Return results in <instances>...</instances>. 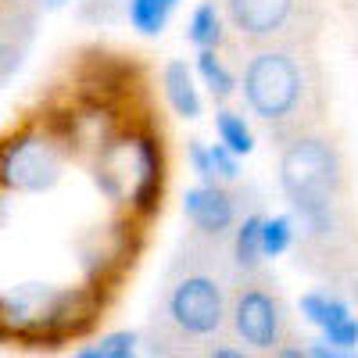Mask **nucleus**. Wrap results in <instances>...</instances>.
Segmentation results:
<instances>
[{"instance_id": "1", "label": "nucleus", "mask_w": 358, "mask_h": 358, "mask_svg": "<svg viewBox=\"0 0 358 358\" xmlns=\"http://www.w3.org/2000/svg\"><path fill=\"white\" fill-rule=\"evenodd\" d=\"M233 258L229 244L187 233L179 241L172 262L151 308V322L143 334L147 358H179L183 351L229 337V290H233Z\"/></svg>"}, {"instance_id": "2", "label": "nucleus", "mask_w": 358, "mask_h": 358, "mask_svg": "<svg viewBox=\"0 0 358 358\" xmlns=\"http://www.w3.org/2000/svg\"><path fill=\"white\" fill-rule=\"evenodd\" d=\"M241 94L276 147L322 129L330 111V86L315 50H244Z\"/></svg>"}, {"instance_id": "3", "label": "nucleus", "mask_w": 358, "mask_h": 358, "mask_svg": "<svg viewBox=\"0 0 358 358\" xmlns=\"http://www.w3.org/2000/svg\"><path fill=\"white\" fill-rule=\"evenodd\" d=\"M244 50H315L326 0H219Z\"/></svg>"}, {"instance_id": "4", "label": "nucleus", "mask_w": 358, "mask_h": 358, "mask_svg": "<svg viewBox=\"0 0 358 358\" xmlns=\"http://www.w3.org/2000/svg\"><path fill=\"white\" fill-rule=\"evenodd\" d=\"M229 341L268 358L294 337V319L280 283L265 273H236L229 290Z\"/></svg>"}, {"instance_id": "5", "label": "nucleus", "mask_w": 358, "mask_h": 358, "mask_svg": "<svg viewBox=\"0 0 358 358\" xmlns=\"http://www.w3.org/2000/svg\"><path fill=\"white\" fill-rule=\"evenodd\" d=\"M97 183L111 201L151 212L162 194V155L147 133H122L97 155Z\"/></svg>"}, {"instance_id": "6", "label": "nucleus", "mask_w": 358, "mask_h": 358, "mask_svg": "<svg viewBox=\"0 0 358 358\" xmlns=\"http://www.w3.org/2000/svg\"><path fill=\"white\" fill-rule=\"evenodd\" d=\"M79 294L72 290H54L40 283H25L11 297H4L0 305V326L4 334L25 337V341H57L69 330H76V315L79 312Z\"/></svg>"}, {"instance_id": "7", "label": "nucleus", "mask_w": 358, "mask_h": 358, "mask_svg": "<svg viewBox=\"0 0 358 358\" xmlns=\"http://www.w3.org/2000/svg\"><path fill=\"white\" fill-rule=\"evenodd\" d=\"M62 143L40 126H22L0 140V187L15 194L50 190L62 176Z\"/></svg>"}, {"instance_id": "8", "label": "nucleus", "mask_w": 358, "mask_h": 358, "mask_svg": "<svg viewBox=\"0 0 358 358\" xmlns=\"http://www.w3.org/2000/svg\"><path fill=\"white\" fill-rule=\"evenodd\" d=\"M183 215L190 222V233L229 244L236 222H241V208H236V194L226 183H197L183 194Z\"/></svg>"}, {"instance_id": "9", "label": "nucleus", "mask_w": 358, "mask_h": 358, "mask_svg": "<svg viewBox=\"0 0 358 358\" xmlns=\"http://www.w3.org/2000/svg\"><path fill=\"white\" fill-rule=\"evenodd\" d=\"M301 312L305 319L322 334L326 344L334 348H344V351H355L358 348V319L351 315V305L334 290V287H319V290H308L301 297Z\"/></svg>"}, {"instance_id": "10", "label": "nucleus", "mask_w": 358, "mask_h": 358, "mask_svg": "<svg viewBox=\"0 0 358 358\" xmlns=\"http://www.w3.org/2000/svg\"><path fill=\"white\" fill-rule=\"evenodd\" d=\"M162 90H165L169 108H172L179 118H197V115H201L197 72H194L187 62H179V57L165 62V69H162Z\"/></svg>"}, {"instance_id": "11", "label": "nucleus", "mask_w": 358, "mask_h": 358, "mask_svg": "<svg viewBox=\"0 0 358 358\" xmlns=\"http://www.w3.org/2000/svg\"><path fill=\"white\" fill-rule=\"evenodd\" d=\"M229 36L233 33H229V22L222 15V4L219 0H201L187 22V40L197 50H226Z\"/></svg>"}, {"instance_id": "12", "label": "nucleus", "mask_w": 358, "mask_h": 358, "mask_svg": "<svg viewBox=\"0 0 358 358\" xmlns=\"http://www.w3.org/2000/svg\"><path fill=\"white\" fill-rule=\"evenodd\" d=\"M262 222H265V215H258V212H251V215H244L241 222H236V229L229 236V258H233L236 273H255V268H262V258H265V251H262Z\"/></svg>"}, {"instance_id": "13", "label": "nucleus", "mask_w": 358, "mask_h": 358, "mask_svg": "<svg viewBox=\"0 0 358 358\" xmlns=\"http://www.w3.org/2000/svg\"><path fill=\"white\" fill-rule=\"evenodd\" d=\"M194 72H197V79L208 86V94H212L219 104H226L236 94V86H241V72L229 69L222 50H197V69Z\"/></svg>"}, {"instance_id": "14", "label": "nucleus", "mask_w": 358, "mask_h": 358, "mask_svg": "<svg viewBox=\"0 0 358 358\" xmlns=\"http://www.w3.org/2000/svg\"><path fill=\"white\" fill-rule=\"evenodd\" d=\"M179 8V0H126V15L129 25L143 36H158L162 29L169 25L172 11Z\"/></svg>"}, {"instance_id": "15", "label": "nucleus", "mask_w": 358, "mask_h": 358, "mask_svg": "<svg viewBox=\"0 0 358 358\" xmlns=\"http://www.w3.org/2000/svg\"><path fill=\"white\" fill-rule=\"evenodd\" d=\"M215 133H219V143H226L236 158L255 151V133H251V126H248L244 111L219 108V111H215Z\"/></svg>"}, {"instance_id": "16", "label": "nucleus", "mask_w": 358, "mask_h": 358, "mask_svg": "<svg viewBox=\"0 0 358 358\" xmlns=\"http://www.w3.org/2000/svg\"><path fill=\"white\" fill-rule=\"evenodd\" d=\"M297 244V229L290 215H265L262 222V251L265 258H280Z\"/></svg>"}, {"instance_id": "17", "label": "nucleus", "mask_w": 358, "mask_h": 358, "mask_svg": "<svg viewBox=\"0 0 358 358\" xmlns=\"http://www.w3.org/2000/svg\"><path fill=\"white\" fill-rule=\"evenodd\" d=\"M179 358H262V355L241 348V344L229 341V337H219V341H208V344H197V348L183 351Z\"/></svg>"}, {"instance_id": "18", "label": "nucleus", "mask_w": 358, "mask_h": 358, "mask_svg": "<svg viewBox=\"0 0 358 358\" xmlns=\"http://www.w3.org/2000/svg\"><path fill=\"white\" fill-rule=\"evenodd\" d=\"M187 158H190V169L197 172V179L204 187H212L219 183V176H215V162H212V147H208L204 140H187Z\"/></svg>"}, {"instance_id": "19", "label": "nucleus", "mask_w": 358, "mask_h": 358, "mask_svg": "<svg viewBox=\"0 0 358 358\" xmlns=\"http://www.w3.org/2000/svg\"><path fill=\"white\" fill-rule=\"evenodd\" d=\"M97 348H101V358H140V351H136V334H129V330L108 334Z\"/></svg>"}, {"instance_id": "20", "label": "nucleus", "mask_w": 358, "mask_h": 358, "mask_svg": "<svg viewBox=\"0 0 358 358\" xmlns=\"http://www.w3.org/2000/svg\"><path fill=\"white\" fill-rule=\"evenodd\" d=\"M212 162H215L219 183H236V176H241V158H236L226 143H212Z\"/></svg>"}, {"instance_id": "21", "label": "nucleus", "mask_w": 358, "mask_h": 358, "mask_svg": "<svg viewBox=\"0 0 358 358\" xmlns=\"http://www.w3.org/2000/svg\"><path fill=\"white\" fill-rule=\"evenodd\" d=\"M268 358H312V351H308V341H305V337H297V334H294L283 348H276Z\"/></svg>"}, {"instance_id": "22", "label": "nucleus", "mask_w": 358, "mask_h": 358, "mask_svg": "<svg viewBox=\"0 0 358 358\" xmlns=\"http://www.w3.org/2000/svg\"><path fill=\"white\" fill-rule=\"evenodd\" d=\"M308 351H312V358H358V351H344L326 341H308Z\"/></svg>"}, {"instance_id": "23", "label": "nucleus", "mask_w": 358, "mask_h": 358, "mask_svg": "<svg viewBox=\"0 0 358 358\" xmlns=\"http://www.w3.org/2000/svg\"><path fill=\"white\" fill-rule=\"evenodd\" d=\"M341 287H348V294H351V301L358 305V258L348 265V273L341 276Z\"/></svg>"}, {"instance_id": "24", "label": "nucleus", "mask_w": 358, "mask_h": 358, "mask_svg": "<svg viewBox=\"0 0 358 358\" xmlns=\"http://www.w3.org/2000/svg\"><path fill=\"white\" fill-rule=\"evenodd\" d=\"M76 358H101V348H97V344H90V348H83Z\"/></svg>"}, {"instance_id": "25", "label": "nucleus", "mask_w": 358, "mask_h": 358, "mask_svg": "<svg viewBox=\"0 0 358 358\" xmlns=\"http://www.w3.org/2000/svg\"><path fill=\"white\" fill-rule=\"evenodd\" d=\"M348 11H351V18H355V33H358V0H355V4H348Z\"/></svg>"}, {"instance_id": "26", "label": "nucleus", "mask_w": 358, "mask_h": 358, "mask_svg": "<svg viewBox=\"0 0 358 358\" xmlns=\"http://www.w3.org/2000/svg\"><path fill=\"white\" fill-rule=\"evenodd\" d=\"M43 4H47V8L54 11V8H62V4H65V0H43Z\"/></svg>"}, {"instance_id": "27", "label": "nucleus", "mask_w": 358, "mask_h": 358, "mask_svg": "<svg viewBox=\"0 0 358 358\" xmlns=\"http://www.w3.org/2000/svg\"><path fill=\"white\" fill-rule=\"evenodd\" d=\"M0 4H22V0H0Z\"/></svg>"}, {"instance_id": "28", "label": "nucleus", "mask_w": 358, "mask_h": 358, "mask_svg": "<svg viewBox=\"0 0 358 358\" xmlns=\"http://www.w3.org/2000/svg\"><path fill=\"white\" fill-rule=\"evenodd\" d=\"M344 4H355V0H344Z\"/></svg>"}, {"instance_id": "29", "label": "nucleus", "mask_w": 358, "mask_h": 358, "mask_svg": "<svg viewBox=\"0 0 358 358\" xmlns=\"http://www.w3.org/2000/svg\"><path fill=\"white\" fill-rule=\"evenodd\" d=\"M0 305H4V297H0Z\"/></svg>"}]
</instances>
